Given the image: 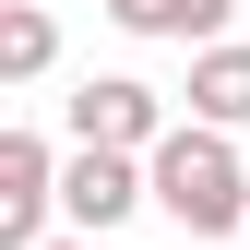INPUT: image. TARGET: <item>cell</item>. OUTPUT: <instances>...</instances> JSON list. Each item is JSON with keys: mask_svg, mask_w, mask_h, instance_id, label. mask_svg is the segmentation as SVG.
<instances>
[{"mask_svg": "<svg viewBox=\"0 0 250 250\" xmlns=\"http://www.w3.org/2000/svg\"><path fill=\"white\" fill-rule=\"evenodd\" d=\"M143 179H155V214H167L179 238H250V167H238V131L179 119V131L143 155Z\"/></svg>", "mask_w": 250, "mask_h": 250, "instance_id": "6da1fadb", "label": "cell"}, {"mask_svg": "<svg viewBox=\"0 0 250 250\" xmlns=\"http://www.w3.org/2000/svg\"><path fill=\"white\" fill-rule=\"evenodd\" d=\"M143 203H155V179H143V155H119V143H72V155H60V214H72L83 238H107V227H131Z\"/></svg>", "mask_w": 250, "mask_h": 250, "instance_id": "7a4b0ae2", "label": "cell"}, {"mask_svg": "<svg viewBox=\"0 0 250 250\" xmlns=\"http://www.w3.org/2000/svg\"><path fill=\"white\" fill-rule=\"evenodd\" d=\"M179 119H167V96L155 83H131V72H83L72 83V143H119V155H155Z\"/></svg>", "mask_w": 250, "mask_h": 250, "instance_id": "3957f363", "label": "cell"}, {"mask_svg": "<svg viewBox=\"0 0 250 250\" xmlns=\"http://www.w3.org/2000/svg\"><path fill=\"white\" fill-rule=\"evenodd\" d=\"M60 214V155L48 131H0V250H36Z\"/></svg>", "mask_w": 250, "mask_h": 250, "instance_id": "277c9868", "label": "cell"}, {"mask_svg": "<svg viewBox=\"0 0 250 250\" xmlns=\"http://www.w3.org/2000/svg\"><path fill=\"white\" fill-rule=\"evenodd\" d=\"M191 119L250 131V36H203L191 48Z\"/></svg>", "mask_w": 250, "mask_h": 250, "instance_id": "5b68a950", "label": "cell"}, {"mask_svg": "<svg viewBox=\"0 0 250 250\" xmlns=\"http://www.w3.org/2000/svg\"><path fill=\"white\" fill-rule=\"evenodd\" d=\"M227 12H250V0H107V24H119V36H179V48L227 36Z\"/></svg>", "mask_w": 250, "mask_h": 250, "instance_id": "8992f818", "label": "cell"}, {"mask_svg": "<svg viewBox=\"0 0 250 250\" xmlns=\"http://www.w3.org/2000/svg\"><path fill=\"white\" fill-rule=\"evenodd\" d=\"M60 60V24L36 12V0H12V12H0V83H36Z\"/></svg>", "mask_w": 250, "mask_h": 250, "instance_id": "52a82bcc", "label": "cell"}, {"mask_svg": "<svg viewBox=\"0 0 250 250\" xmlns=\"http://www.w3.org/2000/svg\"><path fill=\"white\" fill-rule=\"evenodd\" d=\"M36 250H96V238H83V227H72V238H36Z\"/></svg>", "mask_w": 250, "mask_h": 250, "instance_id": "ba28073f", "label": "cell"}]
</instances>
